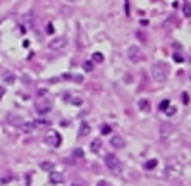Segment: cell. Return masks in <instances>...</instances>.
I'll use <instances>...</instances> for the list:
<instances>
[{
	"mask_svg": "<svg viewBox=\"0 0 191 186\" xmlns=\"http://www.w3.org/2000/svg\"><path fill=\"white\" fill-rule=\"evenodd\" d=\"M151 78L157 83H165L169 78V66L165 62H155L151 66Z\"/></svg>",
	"mask_w": 191,
	"mask_h": 186,
	"instance_id": "6da1fadb",
	"label": "cell"
},
{
	"mask_svg": "<svg viewBox=\"0 0 191 186\" xmlns=\"http://www.w3.org/2000/svg\"><path fill=\"white\" fill-rule=\"evenodd\" d=\"M45 143H47L48 146H54V148H57V146H60V143H62V136L57 133V131L48 129L47 134H45Z\"/></svg>",
	"mask_w": 191,
	"mask_h": 186,
	"instance_id": "7a4b0ae2",
	"label": "cell"
},
{
	"mask_svg": "<svg viewBox=\"0 0 191 186\" xmlns=\"http://www.w3.org/2000/svg\"><path fill=\"white\" fill-rule=\"evenodd\" d=\"M105 165H107L112 172H121V162H119V158H117L116 155H112V153H107V155H105Z\"/></svg>",
	"mask_w": 191,
	"mask_h": 186,
	"instance_id": "3957f363",
	"label": "cell"
},
{
	"mask_svg": "<svg viewBox=\"0 0 191 186\" xmlns=\"http://www.w3.org/2000/svg\"><path fill=\"white\" fill-rule=\"evenodd\" d=\"M141 57H143V54H141L140 47H136V45H131V47L128 48V59H129L131 62H138Z\"/></svg>",
	"mask_w": 191,
	"mask_h": 186,
	"instance_id": "277c9868",
	"label": "cell"
},
{
	"mask_svg": "<svg viewBox=\"0 0 191 186\" xmlns=\"http://www.w3.org/2000/svg\"><path fill=\"white\" fill-rule=\"evenodd\" d=\"M52 102H48V100H41V102H36V112L40 114V116H45L47 112L52 110Z\"/></svg>",
	"mask_w": 191,
	"mask_h": 186,
	"instance_id": "5b68a950",
	"label": "cell"
},
{
	"mask_svg": "<svg viewBox=\"0 0 191 186\" xmlns=\"http://www.w3.org/2000/svg\"><path fill=\"white\" fill-rule=\"evenodd\" d=\"M66 45H67V40L64 36H59V38H54V40L48 43V48H52V50H62Z\"/></svg>",
	"mask_w": 191,
	"mask_h": 186,
	"instance_id": "8992f818",
	"label": "cell"
},
{
	"mask_svg": "<svg viewBox=\"0 0 191 186\" xmlns=\"http://www.w3.org/2000/svg\"><path fill=\"white\" fill-rule=\"evenodd\" d=\"M7 123L10 124V126H14V128H19L21 129V126L24 124V121H22V117H19V116L9 114V116H7Z\"/></svg>",
	"mask_w": 191,
	"mask_h": 186,
	"instance_id": "52a82bcc",
	"label": "cell"
},
{
	"mask_svg": "<svg viewBox=\"0 0 191 186\" xmlns=\"http://www.w3.org/2000/svg\"><path fill=\"white\" fill-rule=\"evenodd\" d=\"M110 145H112V148H116V150H121V148H124V145H126V141H124L122 136H112L110 138Z\"/></svg>",
	"mask_w": 191,
	"mask_h": 186,
	"instance_id": "ba28073f",
	"label": "cell"
},
{
	"mask_svg": "<svg viewBox=\"0 0 191 186\" xmlns=\"http://www.w3.org/2000/svg\"><path fill=\"white\" fill-rule=\"evenodd\" d=\"M64 181V174L62 172H57V171H50V183L54 185H59Z\"/></svg>",
	"mask_w": 191,
	"mask_h": 186,
	"instance_id": "9c48e42d",
	"label": "cell"
},
{
	"mask_svg": "<svg viewBox=\"0 0 191 186\" xmlns=\"http://www.w3.org/2000/svg\"><path fill=\"white\" fill-rule=\"evenodd\" d=\"M171 133H172V126L171 124H162V126H160V136H162V140H165Z\"/></svg>",
	"mask_w": 191,
	"mask_h": 186,
	"instance_id": "30bf717a",
	"label": "cell"
},
{
	"mask_svg": "<svg viewBox=\"0 0 191 186\" xmlns=\"http://www.w3.org/2000/svg\"><path fill=\"white\" fill-rule=\"evenodd\" d=\"M90 148H91V152H93V153H98V152H100V148H102V141H100V138L93 140V141H91V145H90Z\"/></svg>",
	"mask_w": 191,
	"mask_h": 186,
	"instance_id": "8fae6325",
	"label": "cell"
},
{
	"mask_svg": "<svg viewBox=\"0 0 191 186\" xmlns=\"http://www.w3.org/2000/svg\"><path fill=\"white\" fill-rule=\"evenodd\" d=\"M138 107H140V110H143V112H150V102L146 98H141L138 102Z\"/></svg>",
	"mask_w": 191,
	"mask_h": 186,
	"instance_id": "7c38bea8",
	"label": "cell"
},
{
	"mask_svg": "<svg viewBox=\"0 0 191 186\" xmlns=\"http://www.w3.org/2000/svg\"><path fill=\"white\" fill-rule=\"evenodd\" d=\"M33 126H34V129L36 128H47V126H50V123L45 121V119H38V121H33Z\"/></svg>",
	"mask_w": 191,
	"mask_h": 186,
	"instance_id": "4fadbf2b",
	"label": "cell"
},
{
	"mask_svg": "<svg viewBox=\"0 0 191 186\" xmlns=\"http://www.w3.org/2000/svg\"><path fill=\"white\" fill-rule=\"evenodd\" d=\"M88 133H90V124L81 123V126H79V136H84V134H88Z\"/></svg>",
	"mask_w": 191,
	"mask_h": 186,
	"instance_id": "5bb4252c",
	"label": "cell"
},
{
	"mask_svg": "<svg viewBox=\"0 0 191 186\" xmlns=\"http://www.w3.org/2000/svg\"><path fill=\"white\" fill-rule=\"evenodd\" d=\"M40 169H43V171H54V162H48V160H45V162H41L40 164Z\"/></svg>",
	"mask_w": 191,
	"mask_h": 186,
	"instance_id": "9a60e30c",
	"label": "cell"
},
{
	"mask_svg": "<svg viewBox=\"0 0 191 186\" xmlns=\"http://www.w3.org/2000/svg\"><path fill=\"white\" fill-rule=\"evenodd\" d=\"M157 158H151V160H148V162H146V164H145V169H146V171H151V169H155V167H157Z\"/></svg>",
	"mask_w": 191,
	"mask_h": 186,
	"instance_id": "2e32d148",
	"label": "cell"
},
{
	"mask_svg": "<svg viewBox=\"0 0 191 186\" xmlns=\"http://www.w3.org/2000/svg\"><path fill=\"white\" fill-rule=\"evenodd\" d=\"M4 81H5L7 84H12V83L16 81V76H14L12 72H5V74H4Z\"/></svg>",
	"mask_w": 191,
	"mask_h": 186,
	"instance_id": "e0dca14e",
	"label": "cell"
},
{
	"mask_svg": "<svg viewBox=\"0 0 191 186\" xmlns=\"http://www.w3.org/2000/svg\"><path fill=\"white\" fill-rule=\"evenodd\" d=\"M21 129L26 131V133H29V131H33V129H34V126H33V123H24L22 126H21Z\"/></svg>",
	"mask_w": 191,
	"mask_h": 186,
	"instance_id": "ac0fdd59",
	"label": "cell"
},
{
	"mask_svg": "<svg viewBox=\"0 0 191 186\" xmlns=\"http://www.w3.org/2000/svg\"><path fill=\"white\" fill-rule=\"evenodd\" d=\"M91 59H93V62H103V55L100 54V52H95Z\"/></svg>",
	"mask_w": 191,
	"mask_h": 186,
	"instance_id": "d6986e66",
	"label": "cell"
},
{
	"mask_svg": "<svg viewBox=\"0 0 191 186\" xmlns=\"http://www.w3.org/2000/svg\"><path fill=\"white\" fill-rule=\"evenodd\" d=\"M83 69H84L86 72H90V71H93V62H91V61L84 62V64H83Z\"/></svg>",
	"mask_w": 191,
	"mask_h": 186,
	"instance_id": "ffe728a7",
	"label": "cell"
},
{
	"mask_svg": "<svg viewBox=\"0 0 191 186\" xmlns=\"http://www.w3.org/2000/svg\"><path fill=\"white\" fill-rule=\"evenodd\" d=\"M72 155H74V157H78V158H81L83 157V150H81V148H76V150L72 152Z\"/></svg>",
	"mask_w": 191,
	"mask_h": 186,
	"instance_id": "44dd1931",
	"label": "cell"
},
{
	"mask_svg": "<svg viewBox=\"0 0 191 186\" xmlns=\"http://www.w3.org/2000/svg\"><path fill=\"white\" fill-rule=\"evenodd\" d=\"M165 112H167V116H172V114H176V107H167Z\"/></svg>",
	"mask_w": 191,
	"mask_h": 186,
	"instance_id": "7402d4cb",
	"label": "cell"
},
{
	"mask_svg": "<svg viewBox=\"0 0 191 186\" xmlns=\"http://www.w3.org/2000/svg\"><path fill=\"white\" fill-rule=\"evenodd\" d=\"M184 12H186L188 17H191V5H190V4H186V5H184Z\"/></svg>",
	"mask_w": 191,
	"mask_h": 186,
	"instance_id": "603a6c76",
	"label": "cell"
},
{
	"mask_svg": "<svg viewBox=\"0 0 191 186\" xmlns=\"http://www.w3.org/2000/svg\"><path fill=\"white\" fill-rule=\"evenodd\" d=\"M169 107V100H162V103H160V110H165Z\"/></svg>",
	"mask_w": 191,
	"mask_h": 186,
	"instance_id": "cb8c5ba5",
	"label": "cell"
},
{
	"mask_svg": "<svg viewBox=\"0 0 191 186\" xmlns=\"http://www.w3.org/2000/svg\"><path fill=\"white\" fill-rule=\"evenodd\" d=\"M110 131H112V128H110V126H103V128H102V133H103V134H110Z\"/></svg>",
	"mask_w": 191,
	"mask_h": 186,
	"instance_id": "d4e9b609",
	"label": "cell"
},
{
	"mask_svg": "<svg viewBox=\"0 0 191 186\" xmlns=\"http://www.w3.org/2000/svg\"><path fill=\"white\" fill-rule=\"evenodd\" d=\"M5 95V88L4 86H0V100H2V96Z\"/></svg>",
	"mask_w": 191,
	"mask_h": 186,
	"instance_id": "484cf974",
	"label": "cell"
},
{
	"mask_svg": "<svg viewBox=\"0 0 191 186\" xmlns=\"http://www.w3.org/2000/svg\"><path fill=\"white\" fill-rule=\"evenodd\" d=\"M52 31H54V26H52V24H48V26H47V33H52Z\"/></svg>",
	"mask_w": 191,
	"mask_h": 186,
	"instance_id": "4316f807",
	"label": "cell"
},
{
	"mask_svg": "<svg viewBox=\"0 0 191 186\" xmlns=\"http://www.w3.org/2000/svg\"><path fill=\"white\" fill-rule=\"evenodd\" d=\"M174 59H176V62H183V57H181V55H174Z\"/></svg>",
	"mask_w": 191,
	"mask_h": 186,
	"instance_id": "83f0119b",
	"label": "cell"
},
{
	"mask_svg": "<svg viewBox=\"0 0 191 186\" xmlns=\"http://www.w3.org/2000/svg\"><path fill=\"white\" fill-rule=\"evenodd\" d=\"M183 100H184V103H188V93H183Z\"/></svg>",
	"mask_w": 191,
	"mask_h": 186,
	"instance_id": "f1b7e54d",
	"label": "cell"
},
{
	"mask_svg": "<svg viewBox=\"0 0 191 186\" xmlns=\"http://www.w3.org/2000/svg\"><path fill=\"white\" fill-rule=\"evenodd\" d=\"M98 186H105V181H100V183H98Z\"/></svg>",
	"mask_w": 191,
	"mask_h": 186,
	"instance_id": "f546056e",
	"label": "cell"
},
{
	"mask_svg": "<svg viewBox=\"0 0 191 186\" xmlns=\"http://www.w3.org/2000/svg\"><path fill=\"white\" fill-rule=\"evenodd\" d=\"M66 2H69V4H72V2H78V0H66Z\"/></svg>",
	"mask_w": 191,
	"mask_h": 186,
	"instance_id": "4dcf8cb0",
	"label": "cell"
},
{
	"mask_svg": "<svg viewBox=\"0 0 191 186\" xmlns=\"http://www.w3.org/2000/svg\"><path fill=\"white\" fill-rule=\"evenodd\" d=\"M186 4H191V0H186Z\"/></svg>",
	"mask_w": 191,
	"mask_h": 186,
	"instance_id": "1f68e13d",
	"label": "cell"
}]
</instances>
